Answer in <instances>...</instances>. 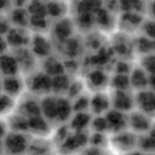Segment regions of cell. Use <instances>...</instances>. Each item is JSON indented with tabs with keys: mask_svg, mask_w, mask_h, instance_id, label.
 <instances>
[{
	"mask_svg": "<svg viewBox=\"0 0 155 155\" xmlns=\"http://www.w3.org/2000/svg\"><path fill=\"white\" fill-rule=\"evenodd\" d=\"M50 39L53 44L61 45L76 33V28L70 17L66 16L53 22L50 27Z\"/></svg>",
	"mask_w": 155,
	"mask_h": 155,
	"instance_id": "cell-3",
	"label": "cell"
},
{
	"mask_svg": "<svg viewBox=\"0 0 155 155\" xmlns=\"http://www.w3.org/2000/svg\"><path fill=\"white\" fill-rule=\"evenodd\" d=\"M111 108L123 113H129L134 109V96L130 90H115L110 93Z\"/></svg>",
	"mask_w": 155,
	"mask_h": 155,
	"instance_id": "cell-9",
	"label": "cell"
},
{
	"mask_svg": "<svg viewBox=\"0 0 155 155\" xmlns=\"http://www.w3.org/2000/svg\"><path fill=\"white\" fill-rule=\"evenodd\" d=\"M147 17L134 12H124L118 13L117 18V28L127 34H134L139 32L140 26Z\"/></svg>",
	"mask_w": 155,
	"mask_h": 155,
	"instance_id": "cell-5",
	"label": "cell"
},
{
	"mask_svg": "<svg viewBox=\"0 0 155 155\" xmlns=\"http://www.w3.org/2000/svg\"><path fill=\"white\" fill-rule=\"evenodd\" d=\"M106 155H116V154H114V153H113V154H106Z\"/></svg>",
	"mask_w": 155,
	"mask_h": 155,
	"instance_id": "cell-50",
	"label": "cell"
},
{
	"mask_svg": "<svg viewBox=\"0 0 155 155\" xmlns=\"http://www.w3.org/2000/svg\"><path fill=\"white\" fill-rule=\"evenodd\" d=\"M71 79L67 74H61L52 77V94L55 96H64L67 94Z\"/></svg>",
	"mask_w": 155,
	"mask_h": 155,
	"instance_id": "cell-30",
	"label": "cell"
},
{
	"mask_svg": "<svg viewBox=\"0 0 155 155\" xmlns=\"http://www.w3.org/2000/svg\"><path fill=\"white\" fill-rule=\"evenodd\" d=\"M6 155H7V154H6Z\"/></svg>",
	"mask_w": 155,
	"mask_h": 155,
	"instance_id": "cell-52",
	"label": "cell"
},
{
	"mask_svg": "<svg viewBox=\"0 0 155 155\" xmlns=\"http://www.w3.org/2000/svg\"><path fill=\"white\" fill-rule=\"evenodd\" d=\"M139 31H142V35L154 40V21L152 18H146L140 26Z\"/></svg>",
	"mask_w": 155,
	"mask_h": 155,
	"instance_id": "cell-41",
	"label": "cell"
},
{
	"mask_svg": "<svg viewBox=\"0 0 155 155\" xmlns=\"http://www.w3.org/2000/svg\"><path fill=\"white\" fill-rule=\"evenodd\" d=\"M13 49L14 51L12 54L16 59L21 75L24 74L26 76L37 70L36 67L38 58L33 54V53L28 47Z\"/></svg>",
	"mask_w": 155,
	"mask_h": 155,
	"instance_id": "cell-7",
	"label": "cell"
},
{
	"mask_svg": "<svg viewBox=\"0 0 155 155\" xmlns=\"http://www.w3.org/2000/svg\"><path fill=\"white\" fill-rule=\"evenodd\" d=\"M39 97L28 93V95L23 94L17 99V105L15 111L20 113L27 118L34 116L41 115V102Z\"/></svg>",
	"mask_w": 155,
	"mask_h": 155,
	"instance_id": "cell-10",
	"label": "cell"
},
{
	"mask_svg": "<svg viewBox=\"0 0 155 155\" xmlns=\"http://www.w3.org/2000/svg\"><path fill=\"white\" fill-rule=\"evenodd\" d=\"M150 76L151 75L144 71L139 65L133 66L129 75L131 90L135 92L147 90L151 80Z\"/></svg>",
	"mask_w": 155,
	"mask_h": 155,
	"instance_id": "cell-20",
	"label": "cell"
},
{
	"mask_svg": "<svg viewBox=\"0 0 155 155\" xmlns=\"http://www.w3.org/2000/svg\"><path fill=\"white\" fill-rule=\"evenodd\" d=\"M124 155H145L143 154V153L142 152H140V151H138V150H133V151H131L130 153H126V154Z\"/></svg>",
	"mask_w": 155,
	"mask_h": 155,
	"instance_id": "cell-48",
	"label": "cell"
},
{
	"mask_svg": "<svg viewBox=\"0 0 155 155\" xmlns=\"http://www.w3.org/2000/svg\"><path fill=\"white\" fill-rule=\"evenodd\" d=\"M108 144L114 150V154L124 155L133 150L138 146V135L130 130H124L116 133H111Z\"/></svg>",
	"mask_w": 155,
	"mask_h": 155,
	"instance_id": "cell-2",
	"label": "cell"
},
{
	"mask_svg": "<svg viewBox=\"0 0 155 155\" xmlns=\"http://www.w3.org/2000/svg\"><path fill=\"white\" fill-rule=\"evenodd\" d=\"M40 99L41 116L50 124L57 121V96L48 94Z\"/></svg>",
	"mask_w": 155,
	"mask_h": 155,
	"instance_id": "cell-18",
	"label": "cell"
},
{
	"mask_svg": "<svg viewBox=\"0 0 155 155\" xmlns=\"http://www.w3.org/2000/svg\"><path fill=\"white\" fill-rule=\"evenodd\" d=\"M0 90L18 99L24 94L25 90L24 77L21 74L2 77L0 82Z\"/></svg>",
	"mask_w": 155,
	"mask_h": 155,
	"instance_id": "cell-11",
	"label": "cell"
},
{
	"mask_svg": "<svg viewBox=\"0 0 155 155\" xmlns=\"http://www.w3.org/2000/svg\"><path fill=\"white\" fill-rule=\"evenodd\" d=\"M64 1H67V0H64Z\"/></svg>",
	"mask_w": 155,
	"mask_h": 155,
	"instance_id": "cell-51",
	"label": "cell"
},
{
	"mask_svg": "<svg viewBox=\"0 0 155 155\" xmlns=\"http://www.w3.org/2000/svg\"><path fill=\"white\" fill-rule=\"evenodd\" d=\"M145 155H153V153H147V154H145Z\"/></svg>",
	"mask_w": 155,
	"mask_h": 155,
	"instance_id": "cell-49",
	"label": "cell"
},
{
	"mask_svg": "<svg viewBox=\"0 0 155 155\" xmlns=\"http://www.w3.org/2000/svg\"><path fill=\"white\" fill-rule=\"evenodd\" d=\"M25 90L36 97L52 94V77L42 70H35L24 78Z\"/></svg>",
	"mask_w": 155,
	"mask_h": 155,
	"instance_id": "cell-1",
	"label": "cell"
},
{
	"mask_svg": "<svg viewBox=\"0 0 155 155\" xmlns=\"http://www.w3.org/2000/svg\"><path fill=\"white\" fill-rule=\"evenodd\" d=\"M91 121V116L87 111L75 112L74 116L71 117L69 120V128L74 131H85L88 126H90Z\"/></svg>",
	"mask_w": 155,
	"mask_h": 155,
	"instance_id": "cell-31",
	"label": "cell"
},
{
	"mask_svg": "<svg viewBox=\"0 0 155 155\" xmlns=\"http://www.w3.org/2000/svg\"><path fill=\"white\" fill-rule=\"evenodd\" d=\"M105 119L108 124V131L116 133L124 131L127 126V114L123 113L114 109H110L104 114Z\"/></svg>",
	"mask_w": 155,
	"mask_h": 155,
	"instance_id": "cell-17",
	"label": "cell"
},
{
	"mask_svg": "<svg viewBox=\"0 0 155 155\" xmlns=\"http://www.w3.org/2000/svg\"><path fill=\"white\" fill-rule=\"evenodd\" d=\"M117 15L110 12L106 9L102 7L96 13V26L97 29L103 33H110L117 27Z\"/></svg>",
	"mask_w": 155,
	"mask_h": 155,
	"instance_id": "cell-16",
	"label": "cell"
},
{
	"mask_svg": "<svg viewBox=\"0 0 155 155\" xmlns=\"http://www.w3.org/2000/svg\"><path fill=\"white\" fill-rule=\"evenodd\" d=\"M90 97L85 96L84 94H82L78 97L74 99L72 104V109L73 112H82V111H86V110L89 109L90 107Z\"/></svg>",
	"mask_w": 155,
	"mask_h": 155,
	"instance_id": "cell-39",
	"label": "cell"
},
{
	"mask_svg": "<svg viewBox=\"0 0 155 155\" xmlns=\"http://www.w3.org/2000/svg\"><path fill=\"white\" fill-rule=\"evenodd\" d=\"M110 86L115 90H130V80L128 74H116L112 78L110 79Z\"/></svg>",
	"mask_w": 155,
	"mask_h": 155,
	"instance_id": "cell-35",
	"label": "cell"
},
{
	"mask_svg": "<svg viewBox=\"0 0 155 155\" xmlns=\"http://www.w3.org/2000/svg\"><path fill=\"white\" fill-rule=\"evenodd\" d=\"M132 42H133V48L135 49V52L140 54V56L153 54L154 52L153 40L147 38L142 34L137 35L135 39L132 38Z\"/></svg>",
	"mask_w": 155,
	"mask_h": 155,
	"instance_id": "cell-28",
	"label": "cell"
},
{
	"mask_svg": "<svg viewBox=\"0 0 155 155\" xmlns=\"http://www.w3.org/2000/svg\"><path fill=\"white\" fill-rule=\"evenodd\" d=\"M105 134L106 133L93 132L91 135L89 136V143L90 146L104 148L105 144L108 143V141H109V138H107Z\"/></svg>",
	"mask_w": 155,
	"mask_h": 155,
	"instance_id": "cell-40",
	"label": "cell"
},
{
	"mask_svg": "<svg viewBox=\"0 0 155 155\" xmlns=\"http://www.w3.org/2000/svg\"><path fill=\"white\" fill-rule=\"evenodd\" d=\"M154 54H150L140 56V61H139V66L144 71H146L149 75H154Z\"/></svg>",
	"mask_w": 155,
	"mask_h": 155,
	"instance_id": "cell-37",
	"label": "cell"
},
{
	"mask_svg": "<svg viewBox=\"0 0 155 155\" xmlns=\"http://www.w3.org/2000/svg\"><path fill=\"white\" fill-rule=\"evenodd\" d=\"M12 8V0H0V14H5Z\"/></svg>",
	"mask_w": 155,
	"mask_h": 155,
	"instance_id": "cell-45",
	"label": "cell"
},
{
	"mask_svg": "<svg viewBox=\"0 0 155 155\" xmlns=\"http://www.w3.org/2000/svg\"><path fill=\"white\" fill-rule=\"evenodd\" d=\"M110 83V78L108 77L105 72L103 70H92L88 74L86 77V84L85 86L88 87L90 90H92L94 93L99 91H104L106 86Z\"/></svg>",
	"mask_w": 155,
	"mask_h": 155,
	"instance_id": "cell-19",
	"label": "cell"
},
{
	"mask_svg": "<svg viewBox=\"0 0 155 155\" xmlns=\"http://www.w3.org/2000/svg\"><path fill=\"white\" fill-rule=\"evenodd\" d=\"M73 115L71 101L65 96H57V121L66 123L70 120Z\"/></svg>",
	"mask_w": 155,
	"mask_h": 155,
	"instance_id": "cell-25",
	"label": "cell"
},
{
	"mask_svg": "<svg viewBox=\"0 0 155 155\" xmlns=\"http://www.w3.org/2000/svg\"><path fill=\"white\" fill-rule=\"evenodd\" d=\"M7 127L11 131H16L21 133L28 132V118L20 113L14 111L6 117Z\"/></svg>",
	"mask_w": 155,
	"mask_h": 155,
	"instance_id": "cell-24",
	"label": "cell"
},
{
	"mask_svg": "<svg viewBox=\"0 0 155 155\" xmlns=\"http://www.w3.org/2000/svg\"><path fill=\"white\" fill-rule=\"evenodd\" d=\"M28 48L38 59H45L52 54L54 44L46 33H33Z\"/></svg>",
	"mask_w": 155,
	"mask_h": 155,
	"instance_id": "cell-8",
	"label": "cell"
},
{
	"mask_svg": "<svg viewBox=\"0 0 155 155\" xmlns=\"http://www.w3.org/2000/svg\"><path fill=\"white\" fill-rule=\"evenodd\" d=\"M84 82L82 80L74 79V81H71V83L69 85L68 90L66 94V97H68L70 101L74 100L82 94V90L84 89Z\"/></svg>",
	"mask_w": 155,
	"mask_h": 155,
	"instance_id": "cell-36",
	"label": "cell"
},
{
	"mask_svg": "<svg viewBox=\"0 0 155 155\" xmlns=\"http://www.w3.org/2000/svg\"><path fill=\"white\" fill-rule=\"evenodd\" d=\"M0 74L3 77L20 74L18 62L12 54L5 53L0 54Z\"/></svg>",
	"mask_w": 155,
	"mask_h": 155,
	"instance_id": "cell-22",
	"label": "cell"
},
{
	"mask_svg": "<svg viewBox=\"0 0 155 155\" xmlns=\"http://www.w3.org/2000/svg\"><path fill=\"white\" fill-rule=\"evenodd\" d=\"M28 132L38 138H48L52 132L51 124L41 115L28 118Z\"/></svg>",
	"mask_w": 155,
	"mask_h": 155,
	"instance_id": "cell-15",
	"label": "cell"
},
{
	"mask_svg": "<svg viewBox=\"0 0 155 155\" xmlns=\"http://www.w3.org/2000/svg\"><path fill=\"white\" fill-rule=\"evenodd\" d=\"M50 155H51V154H50Z\"/></svg>",
	"mask_w": 155,
	"mask_h": 155,
	"instance_id": "cell-53",
	"label": "cell"
},
{
	"mask_svg": "<svg viewBox=\"0 0 155 155\" xmlns=\"http://www.w3.org/2000/svg\"><path fill=\"white\" fill-rule=\"evenodd\" d=\"M84 41L83 40H80L79 37L76 35V33L72 36L71 38H69L68 40H67L65 42H63L62 44H61V52H63L67 55L68 58H75L78 54L80 53L81 48L83 46Z\"/></svg>",
	"mask_w": 155,
	"mask_h": 155,
	"instance_id": "cell-29",
	"label": "cell"
},
{
	"mask_svg": "<svg viewBox=\"0 0 155 155\" xmlns=\"http://www.w3.org/2000/svg\"><path fill=\"white\" fill-rule=\"evenodd\" d=\"M90 112L96 116H103L109 110L111 109L110 93L104 91H99L94 93L90 99Z\"/></svg>",
	"mask_w": 155,
	"mask_h": 155,
	"instance_id": "cell-14",
	"label": "cell"
},
{
	"mask_svg": "<svg viewBox=\"0 0 155 155\" xmlns=\"http://www.w3.org/2000/svg\"><path fill=\"white\" fill-rule=\"evenodd\" d=\"M8 48V45L6 43L5 36H1L0 35V54L6 53V49Z\"/></svg>",
	"mask_w": 155,
	"mask_h": 155,
	"instance_id": "cell-47",
	"label": "cell"
},
{
	"mask_svg": "<svg viewBox=\"0 0 155 155\" xmlns=\"http://www.w3.org/2000/svg\"><path fill=\"white\" fill-rule=\"evenodd\" d=\"M81 155H106V153L104 148L90 146V147L83 148Z\"/></svg>",
	"mask_w": 155,
	"mask_h": 155,
	"instance_id": "cell-43",
	"label": "cell"
},
{
	"mask_svg": "<svg viewBox=\"0 0 155 155\" xmlns=\"http://www.w3.org/2000/svg\"><path fill=\"white\" fill-rule=\"evenodd\" d=\"M30 140L26 133L10 131L5 136L2 147L7 155H24L27 152Z\"/></svg>",
	"mask_w": 155,
	"mask_h": 155,
	"instance_id": "cell-4",
	"label": "cell"
},
{
	"mask_svg": "<svg viewBox=\"0 0 155 155\" xmlns=\"http://www.w3.org/2000/svg\"><path fill=\"white\" fill-rule=\"evenodd\" d=\"M90 127L92 129L93 132H102L106 133L108 131V124L104 115L103 116H96L91 118Z\"/></svg>",
	"mask_w": 155,
	"mask_h": 155,
	"instance_id": "cell-38",
	"label": "cell"
},
{
	"mask_svg": "<svg viewBox=\"0 0 155 155\" xmlns=\"http://www.w3.org/2000/svg\"><path fill=\"white\" fill-rule=\"evenodd\" d=\"M42 66L43 67L41 70L44 71L46 74H48L51 77L65 73L64 62L58 57L54 56L53 54L43 59Z\"/></svg>",
	"mask_w": 155,
	"mask_h": 155,
	"instance_id": "cell-23",
	"label": "cell"
},
{
	"mask_svg": "<svg viewBox=\"0 0 155 155\" xmlns=\"http://www.w3.org/2000/svg\"><path fill=\"white\" fill-rule=\"evenodd\" d=\"M11 24L8 17L5 14H0V35L5 36L11 28Z\"/></svg>",
	"mask_w": 155,
	"mask_h": 155,
	"instance_id": "cell-42",
	"label": "cell"
},
{
	"mask_svg": "<svg viewBox=\"0 0 155 155\" xmlns=\"http://www.w3.org/2000/svg\"><path fill=\"white\" fill-rule=\"evenodd\" d=\"M133 66L130 67V63L125 61H119L116 64V68H117V74H128L129 72H131V68Z\"/></svg>",
	"mask_w": 155,
	"mask_h": 155,
	"instance_id": "cell-44",
	"label": "cell"
},
{
	"mask_svg": "<svg viewBox=\"0 0 155 155\" xmlns=\"http://www.w3.org/2000/svg\"><path fill=\"white\" fill-rule=\"evenodd\" d=\"M17 99L0 90V118H6L16 110Z\"/></svg>",
	"mask_w": 155,
	"mask_h": 155,
	"instance_id": "cell-32",
	"label": "cell"
},
{
	"mask_svg": "<svg viewBox=\"0 0 155 155\" xmlns=\"http://www.w3.org/2000/svg\"><path fill=\"white\" fill-rule=\"evenodd\" d=\"M147 0H118L120 12H134L146 17Z\"/></svg>",
	"mask_w": 155,
	"mask_h": 155,
	"instance_id": "cell-33",
	"label": "cell"
},
{
	"mask_svg": "<svg viewBox=\"0 0 155 155\" xmlns=\"http://www.w3.org/2000/svg\"><path fill=\"white\" fill-rule=\"evenodd\" d=\"M51 145L47 138H38L31 139L27 148V155H50Z\"/></svg>",
	"mask_w": 155,
	"mask_h": 155,
	"instance_id": "cell-26",
	"label": "cell"
},
{
	"mask_svg": "<svg viewBox=\"0 0 155 155\" xmlns=\"http://www.w3.org/2000/svg\"><path fill=\"white\" fill-rule=\"evenodd\" d=\"M134 96V108L139 111L153 117L155 108L154 92L148 89L137 91L133 94Z\"/></svg>",
	"mask_w": 155,
	"mask_h": 155,
	"instance_id": "cell-13",
	"label": "cell"
},
{
	"mask_svg": "<svg viewBox=\"0 0 155 155\" xmlns=\"http://www.w3.org/2000/svg\"><path fill=\"white\" fill-rule=\"evenodd\" d=\"M7 130H8V127H7L6 121L3 118H0V139L2 138H5V136L8 132Z\"/></svg>",
	"mask_w": 155,
	"mask_h": 155,
	"instance_id": "cell-46",
	"label": "cell"
},
{
	"mask_svg": "<svg viewBox=\"0 0 155 155\" xmlns=\"http://www.w3.org/2000/svg\"><path fill=\"white\" fill-rule=\"evenodd\" d=\"M140 152L153 153L154 150V131L152 129L147 133L138 135V146Z\"/></svg>",
	"mask_w": 155,
	"mask_h": 155,
	"instance_id": "cell-34",
	"label": "cell"
},
{
	"mask_svg": "<svg viewBox=\"0 0 155 155\" xmlns=\"http://www.w3.org/2000/svg\"><path fill=\"white\" fill-rule=\"evenodd\" d=\"M7 17L12 26L28 28L29 14L25 8H12Z\"/></svg>",
	"mask_w": 155,
	"mask_h": 155,
	"instance_id": "cell-27",
	"label": "cell"
},
{
	"mask_svg": "<svg viewBox=\"0 0 155 155\" xmlns=\"http://www.w3.org/2000/svg\"><path fill=\"white\" fill-rule=\"evenodd\" d=\"M45 5L48 17L53 22L64 18L69 12V5L64 0H45Z\"/></svg>",
	"mask_w": 155,
	"mask_h": 155,
	"instance_id": "cell-21",
	"label": "cell"
},
{
	"mask_svg": "<svg viewBox=\"0 0 155 155\" xmlns=\"http://www.w3.org/2000/svg\"><path fill=\"white\" fill-rule=\"evenodd\" d=\"M32 33L28 28L11 26L9 31L5 35L8 47L13 48L28 47L30 44Z\"/></svg>",
	"mask_w": 155,
	"mask_h": 155,
	"instance_id": "cell-12",
	"label": "cell"
},
{
	"mask_svg": "<svg viewBox=\"0 0 155 155\" xmlns=\"http://www.w3.org/2000/svg\"><path fill=\"white\" fill-rule=\"evenodd\" d=\"M127 127L137 135L147 133L153 129V117L138 110L127 113Z\"/></svg>",
	"mask_w": 155,
	"mask_h": 155,
	"instance_id": "cell-6",
	"label": "cell"
}]
</instances>
